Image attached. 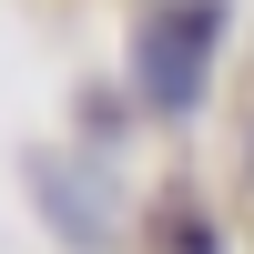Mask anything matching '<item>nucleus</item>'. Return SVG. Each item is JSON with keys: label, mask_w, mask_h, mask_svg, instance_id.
Listing matches in <instances>:
<instances>
[{"label": "nucleus", "mask_w": 254, "mask_h": 254, "mask_svg": "<svg viewBox=\"0 0 254 254\" xmlns=\"http://www.w3.org/2000/svg\"><path fill=\"white\" fill-rule=\"evenodd\" d=\"M244 193H254V102H244Z\"/></svg>", "instance_id": "3"}, {"label": "nucleus", "mask_w": 254, "mask_h": 254, "mask_svg": "<svg viewBox=\"0 0 254 254\" xmlns=\"http://www.w3.org/2000/svg\"><path fill=\"white\" fill-rule=\"evenodd\" d=\"M224 31H234L224 0H153V10L132 20V41H122V81H132V102H142L153 122H193L203 102H214Z\"/></svg>", "instance_id": "1"}, {"label": "nucleus", "mask_w": 254, "mask_h": 254, "mask_svg": "<svg viewBox=\"0 0 254 254\" xmlns=\"http://www.w3.org/2000/svg\"><path fill=\"white\" fill-rule=\"evenodd\" d=\"M163 244L173 254H214V224H203L193 203H163Z\"/></svg>", "instance_id": "2"}]
</instances>
